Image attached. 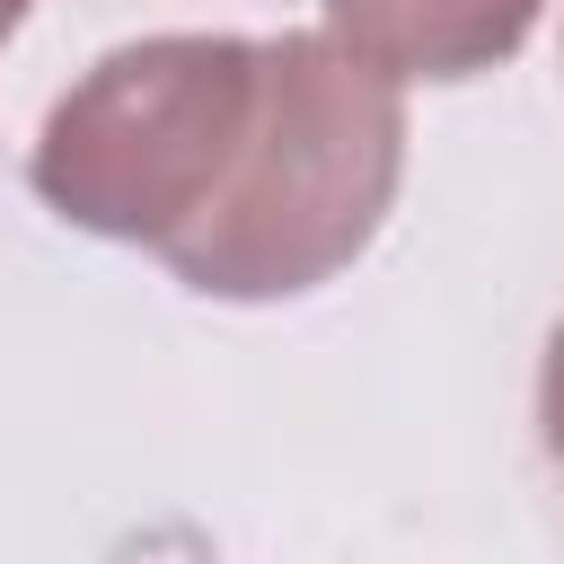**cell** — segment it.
<instances>
[{
  "mask_svg": "<svg viewBox=\"0 0 564 564\" xmlns=\"http://www.w3.org/2000/svg\"><path fill=\"white\" fill-rule=\"evenodd\" d=\"M405 176V106L326 35H264L256 123L212 212L167 247L203 300H291L335 282L388 220Z\"/></svg>",
  "mask_w": 564,
  "mask_h": 564,
  "instance_id": "6da1fadb",
  "label": "cell"
},
{
  "mask_svg": "<svg viewBox=\"0 0 564 564\" xmlns=\"http://www.w3.org/2000/svg\"><path fill=\"white\" fill-rule=\"evenodd\" d=\"M256 88H264V44L247 35L115 44L44 115L26 176L70 229L167 256L229 185V159L256 123Z\"/></svg>",
  "mask_w": 564,
  "mask_h": 564,
  "instance_id": "7a4b0ae2",
  "label": "cell"
},
{
  "mask_svg": "<svg viewBox=\"0 0 564 564\" xmlns=\"http://www.w3.org/2000/svg\"><path fill=\"white\" fill-rule=\"evenodd\" d=\"M317 9L326 44L397 88V79H476L511 62L546 0H317Z\"/></svg>",
  "mask_w": 564,
  "mask_h": 564,
  "instance_id": "3957f363",
  "label": "cell"
},
{
  "mask_svg": "<svg viewBox=\"0 0 564 564\" xmlns=\"http://www.w3.org/2000/svg\"><path fill=\"white\" fill-rule=\"evenodd\" d=\"M538 432H546V449H555V467H564V326L546 335V370H538Z\"/></svg>",
  "mask_w": 564,
  "mask_h": 564,
  "instance_id": "277c9868",
  "label": "cell"
},
{
  "mask_svg": "<svg viewBox=\"0 0 564 564\" xmlns=\"http://www.w3.org/2000/svg\"><path fill=\"white\" fill-rule=\"evenodd\" d=\"M26 9H35V0H0V44L18 35V18H26Z\"/></svg>",
  "mask_w": 564,
  "mask_h": 564,
  "instance_id": "5b68a950",
  "label": "cell"
}]
</instances>
